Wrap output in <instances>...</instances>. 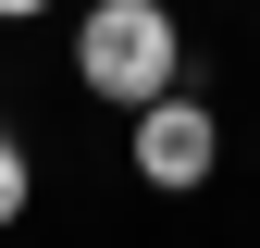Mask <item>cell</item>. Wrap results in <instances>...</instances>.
I'll list each match as a JSON object with an SVG mask.
<instances>
[{"mask_svg":"<svg viewBox=\"0 0 260 248\" xmlns=\"http://www.w3.org/2000/svg\"><path fill=\"white\" fill-rule=\"evenodd\" d=\"M75 62H87L100 100H161L174 87V13L161 0H100L87 38H75Z\"/></svg>","mask_w":260,"mask_h":248,"instance_id":"1","label":"cell"},{"mask_svg":"<svg viewBox=\"0 0 260 248\" xmlns=\"http://www.w3.org/2000/svg\"><path fill=\"white\" fill-rule=\"evenodd\" d=\"M137 174L149 186H199L211 174V112L199 100H137Z\"/></svg>","mask_w":260,"mask_h":248,"instance_id":"2","label":"cell"},{"mask_svg":"<svg viewBox=\"0 0 260 248\" xmlns=\"http://www.w3.org/2000/svg\"><path fill=\"white\" fill-rule=\"evenodd\" d=\"M13 211H25V149L0 137V224H13Z\"/></svg>","mask_w":260,"mask_h":248,"instance_id":"3","label":"cell"},{"mask_svg":"<svg viewBox=\"0 0 260 248\" xmlns=\"http://www.w3.org/2000/svg\"><path fill=\"white\" fill-rule=\"evenodd\" d=\"M0 13H38V0H0Z\"/></svg>","mask_w":260,"mask_h":248,"instance_id":"4","label":"cell"}]
</instances>
